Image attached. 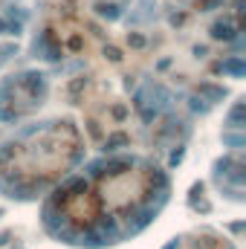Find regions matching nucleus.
<instances>
[{
	"instance_id": "f257e3e1",
	"label": "nucleus",
	"mask_w": 246,
	"mask_h": 249,
	"mask_svg": "<svg viewBox=\"0 0 246 249\" xmlns=\"http://www.w3.org/2000/svg\"><path fill=\"white\" fill-rule=\"evenodd\" d=\"M154 209V186L139 171L107 174L70 188L47 212L55 238L75 247H113L145 226Z\"/></svg>"
},
{
	"instance_id": "f03ea898",
	"label": "nucleus",
	"mask_w": 246,
	"mask_h": 249,
	"mask_svg": "<svg viewBox=\"0 0 246 249\" xmlns=\"http://www.w3.org/2000/svg\"><path fill=\"white\" fill-rule=\"evenodd\" d=\"M171 249H226V244L220 241H206V238H194V241H180Z\"/></svg>"
}]
</instances>
